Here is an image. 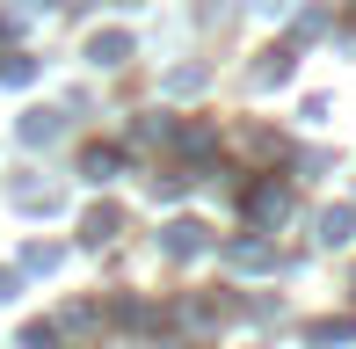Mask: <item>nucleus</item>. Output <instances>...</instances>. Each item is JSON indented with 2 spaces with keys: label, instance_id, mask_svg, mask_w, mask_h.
<instances>
[{
  "label": "nucleus",
  "instance_id": "f257e3e1",
  "mask_svg": "<svg viewBox=\"0 0 356 349\" xmlns=\"http://www.w3.org/2000/svg\"><path fill=\"white\" fill-rule=\"evenodd\" d=\"M168 247H175V255H197L204 233H197V226H175V233H168Z\"/></svg>",
  "mask_w": 356,
  "mask_h": 349
},
{
  "label": "nucleus",
  "instance_id": "f03ea898",
  "mask_svg": "<svg viewBox=\"0 0 356 349\" xmlns=\"http://www.w3.org/2000/svg\"><path fill=\"white\" fill-rule=\"evenodd\" d=\"M124 58V37H95V66H117Z\"/></svg>",
  "mask_w": 356,
  "mask_h": 349
},
{
  "label": "nucleus",
  "instance_id": "7ed1b4c3",
  "mask_svg": "<svg viewBox=\"0 0 356 349\" xmlns=\"http://www.w3.org/2000/svg\"><path fill=\"white\" fill-rule=\"evenodd\" d=\"M0 298H8V269H0Z\"/></svg>",
  "mask_w": 356,
  "mask_h": 349
}]
</instances>
